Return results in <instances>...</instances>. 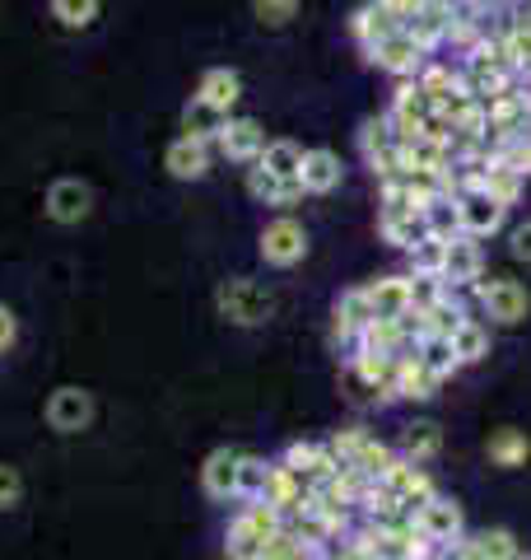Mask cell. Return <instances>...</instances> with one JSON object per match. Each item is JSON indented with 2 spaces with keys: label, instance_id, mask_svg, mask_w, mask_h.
<instances>
[{
  "label": "cell",
  "instance_id": "15",
  "mask_svg": "<svg viewBox=\"0 0 531 560\" xmlns=\"http://www.w3.org/2000/svg\"><path fill=\"white\" fill-rule=\"evenodd\" d=\"M434 113H438V108H434V98L420 90V80H397L392 108H387V117H392L397 136H415Z\"/></svg>",
  "mask_w": 531,
  "mask_h": 560
},
{
  "label": "cell",
  "instance_id": "16",
  "mask_svg": "<svg viewBox=\"0 0 531 560\" xmlns=\"http://www.w3.org/2000/svg\"><path fill=\"white\" fill-rule=\"evenodd\" d=\"M238 463H243V448H215L201 467V490L215 504H234L238 500Z\"/></svg>",
  "mask_w": 531,
  "mask_h": 560
},
{
  "label": "cell",
  "instance_id": "35",
  "mask_svg": "<svg viewBox=\"0 0 531 560\" xmlns=\"http://www.w3.org/2000/svg\"><path fill=\"white\" fill-rule=\"evenodd\" d=\"M522 187H527V178L518 168H508V164H499V160H489V168H485V183H481V191L489 201H499V206H518L522 201Z\"/></svg>",
  "mask_w": 531,
  "mask_h": 560
},
{
  "label": "cell",
  "instance_id": "23",
  "mask_svg": "<svg viewBox=\"0 0 531 560\" xmlns=\"http://www.w3.org/2000/svg\"><path fill=\"white\" fill-rule=\"evenodd\" d=\"M364 290L374 304V318H405L411 313V276H378Z\"/></svg>",
  "mask_w": 531,
  "mask_h": 560
},
{
  "label": "cell",
  "instance_id": "44",
  "mask_svg": "<svg viewBox=\"0 0 531 560\" xmlns=\"http://www.w3.org/2000/svg\"><path fill=\"white\" fill-rule=\"evenodd\" d=\"M252 14L261 28H285L298 14V0H252Z\"/></svg>",
  "mask_w": 531,
  "mask_h": 560
},
{
  "label": "cell",
  "instance_id": "40",
  "mask_svg": "<svg viewBox=\"0 0 531 560\" xmlns=\"http://www.w3.org/2000/svg\"><path fill=\"white\" fill-rule=\"evenodd\" d=\"M424 230L434 238H462V206H457V197H438L424 210Z\"/></svg>",
  "mask_w": 531,
  "mask_h": 560
},
{
  "label": "cell",
  "instance_id": "22",
  "mask_svg": "<svg viewBox=\"0 0 531 560\" xmlns=\"http://www.w3.org/2000/svg\"><path fill=\"white\" fill-rule=\"evenodd\" d=\"M462 206V234L467 238H494L508 224V206L489 201L485 191H471V197H457Z\"/></svg>",
  "mask_w": 531,
  "mask_h": 560
},
{
  "label": "cell",
  "instance_id": "7",
  "mask_svg": "<svg viewBox=\"0 0 531 560\" xmlns=\"http://www.w3.org/2000/svg\"><path fill=\"white\" fill-rule=\"evenodd\" d=\"M429 57H434V51H429V47H420L405 28H397L392 38H382L374 51H368V61H374L382 75H392V80H415Z\"/></svg>",
  "mask_w": 531,
  "mask_h": 560
},
{
  "label": "cell",
  "instance_id": "43",
  "mask_svg": "<svg viewBox=\"0 0 531 560\" xmlns=\"http://www.w3.org/2000/svg\"><path fill=\"white\" fill-rule=\"evenodd\" d=\"M261 486H266V458H257V453H243V463H238V504L257 500Z\"/></svg>",
  "mask_w": 531,
  "mask_h": 560
},
{
  "label": "cell",
  "instance_id": "54",
  "mask_svg": "<svg viewBox=\"0 0 531 560\" xmlns=\"http://www.w3.org/2000/svg\"><path fill=\"white\" fill-rule=\"evenodd\" d=\"M522 24H527V28H531V10H522Z\"/></svg>",
  "mask_w": 531,
  "mask_h": 560
},
{
  "label": "cell",
  "instance_id": "46",
  "mask_svg": "<svg viewBox=\"0 0 531 560\" xmlns=\"http://www.w3.org/2000/svg\"><path fill=\"white\" fill-rule=\"evenodd\" d=\"M341 388H345V397L354 401V407H382L378 393L368 388V378H364L359 370H354V364H345V370H341Z\"/></svg>",
  "mask_w": 531,
  "mask_h": 560
},
{
  "label": "cell",
  "instance_id": "52",
  "mask_svg": "<svg viewBox=\"0 0 531 560\" xmlns=\"http://www.w3.org/2000/svg\"><path fill=\"white\" fill-rule=\"evenodd\" d=\"M298 560H331V551L327 547H304V556H298Z\"/></svg>",
  "mask_w": 531,
  "mask_h": 560
},
{
  "label": "cell",
  "instance_id": "9",
  "mask_svg": "<svg viewBox=\"0 0 531 560\" xmlns=\"http://www.w3.org/2000/svg\"><path fill=\"white\" fill-rule=\"evenodd\" d=\"M43 416H47V425L57 430V434H80V430L94 425V393H84V388H75V383H66V388H57V393L47 397Z\"/></svg>",
  "mask_w": 531,
  "mask_h": 560
},
{
  "label": "cell",
  "instance_id": "50",
  "mask_svg": "<svg viewBox=\"0 0 531 560\" xmlns=\"http://www.w3.org/2000/svg\"><path fill=\"white\" fill-rule=\"evenodd\" d=\"M434 560H475V556H471V541L457 537V541H442V547L434 551Z\"/></svg>",
  "mask_w": 531,
  "mask_h": 560
},
{
  "label": "cell",
  "instance_id": "21",
  "mask_svg": "<svg viewBox=\"0 0 531 560\" xmlns=\"http://www.w3.org/2000/svg\"><path fill=\"white\" fill-rule=\"evenodd\" d=\"M298 183H304L308 197H331L335 187L345 183V164L335 150H304V173H298Z\"/></svg>",
  "mask_w": 531,
  "mask_h": 560
},
{
  "label": "cell",
  "instance_id": "45",
  "mask_svg": "<svg viewBox=\"0 0 531 560\" xmlns=\"http://www.w3.org/2000/svg\"><path fill=\"white\" fill-rule=\"evenodd\" d=\"M448 290H452V285H448L442 276H411V308H415V313L429 308V304H438Z\"/></svg>",
  "mask_w": 531,
  "mask_h": 560
},
{
  "label": "cell",
  "instance_id": "17",
  "mask_svg": "<svg viewBox=\"0 0 531 560\" xmlns=\"http://www.w3.org/2000/svg\"><path fill=\"white\" fill-rule=\"evenodd\" d=\"M415 523H420L424 533H429L434 547H442V541H457V537H467V510H462V504H457L452 495H442V490H438V495H434V500L415 514Z\"/></svg>",
  "mask_w": 531,
  "mask_h": 560
},
{
  "label": "cell",
  "instance_id": "51",
  "mask_svg": "<svg viewBox=\"0 0 531 560\" xmlns=\"http://www.w3.org/2000/svg\"><path fill=\"white\" fill-rule=\"evenodd\" d=\"M14 337H20V323H14V313L0 304V355H5V350L14 346Z\"/></svg>",
  "mask_w": 531,
  "mask_h": 560
},
{
  "label": "cell",
  "instance_id": "4",
  "mask_svg": "<svg viewBox=\"0 0 531 560\" xmlns=\"http://www.w3.org/2000/svg\"><path fill=\"white\" fill-rule=\"evenodd\" d=\"M485 113H489V145H504V140H518L531 131V98H527V84L512 80L508 90H499L494 98H485Z\"/></svg>",
  "mask_w": 531,
  "mask_h": 560
},
{
  "label": "cell",
  "instance_id": "6",
  "mask_svg": "<svg viewBox=\"0 0 531 560\" xmlns=\"http://www.w3.org/2000/svg\"><path fill=\"white\" fill-rule=\"evenodd\" d=\"M308 257V230L298 224L294 215H275L271 224L261 230V261L275 271H290Z\"/></svg>",
  "mask_w": 531,
  "mask_h": 560
},
{
  "label": "cell",
  "instance_id": "19",
  "mask_svg": "<svg viewBox=\"0 0 531 560\" xmlns=\"http://www.w3.org/2000/svg\"><path fill=\"white\" fill-rule=\"evenodd\" d=\"M247 197H252L257 206L285 210V206L304 201L308 191H304V183H298V178H275V173H266L261 164H247Z\"/></svg>",
  "mask_w": 531,
  "mask_h": 560
},
{
  "label": "cell",
  "instance_id": "33",
  "mask_svg": "<svg viewBox=\"0 0 531 560\" xmlns=\"http://www.w3.org/2000/svg\"><path fill=\"white\" fill-rule=\"evenodd\" d=\"M266 173H275V178H298L304 173V145L298 140H266V150H261V160H257Z\"/></svg>",
  "mask_w": 531,
  "mask_h": 560
},
{
  "label": "cell",
  "instance_id": "32",
  "mask_svg": "<svg viewBox=\"0 0 531 560\" xmlns=\"http://www.w3.org/2000/svg\"><path fill=\"white\" fill-rule=\"evenodd\" d=\"M415 355L424 360V370H429L438 383H448L452 374H462V360H457V350L448 337H420L415 341Z\"/></svg>",
  "mask_w": 531,
  "mask_h": 560
},
{
  "label": "cell",
  "instance_id": "20",
  "mask_svg": "<svg viewBox=\"0 0 531 560\" xmlns=\"http://www.w3.org/2000/svg\"><path fill=\"white\" fill-rule=\"evenodd\" d=\"M462 294H467V290H448L438 304L420 308V313L411 308V318H415V331H420V337H452V331L462 327V318L471 313Z\"/></svg>",
  "mask_w": 531,
  "mask_h": 560
},
{
  "label": "cell",
  "instance_id": "13",
  "mask_svg": "<svg viewBox=\"0 0 531 560\" xmlns=\"http://www.w3.org/2000/svg\"><path fill=\"white\" fill-rule=\"evenodd\" d=\"M452 5H457V0H420L415 14L405 20V33H411V38H415L420 47H429V51L448 47V33H452Z\"/></svg>",
  "mask_w": 531,
  "mask_h": 560
},
{
  "label": "cell",
  "instance_id": "30",
  "mask_svg": "<svg viewBox=\"0 0 531 560\" xmlns=\"http://www.w3.org/2000/svg\"><path fill=\"white\" fill-rule=\"evenodd\" d=\"M397 453H401V458H411V463H434L438 453H442V430H438V420H415V425H405Z\"/></svg>",
  "mask_w": 531,
  "mask_h": 560
},
{
  "label": "cell",
  "instance_id": "14",
  "mask_svg": "<svg viewBox=\"0 0 531 560\" xmlns=\"http://www.w3.org/2000/svg\"><path fill=\"white\" fill-rule=\"evenodd\" d=\"M94 210V187L80 178H57L47 187V220L51 224H80Z\"/></svg>",
  "mask_w": 531,
  "mask_h": 560
},
{
  "label": "cell",
  "instance_id": "10",
  "mask_svg": "<svg viewBox=\"0 0 531 560\" xmlns=\"http://www.w3.org/2000/svg\"><path fill=\"white\" fill-rule=\"evenodd\" d=\"M266 150V131L257 117H228L224 131L215 136V154H224L228 164H257Z\"/></svg>",
  "mask_w": 531,
  "mask_h": 560
},
{
  "label": "cell",
  "instance_id": "31",
  "mask_svg": "<svg viewBox=\"0 0 531 560\" xmlns=\"http://www.w3.org/2000/svg\"><path fill=\"white\" fill-rule=\"evenodd\" d=\"M448 341H452V350H457V360H462V370H467V364H481V360L489 355V323L475 318V313H467L462 327H457Z\"/></svg>",
  "mask_w": 531,
  "mask_h": 560
},
{
  "label": "cell",
  "instance_id": "12",
  "mask_svg": "<svg viewBox=\"0 0 531 560\" xmlns=\"http://www.w3.org/2000/svg\"><path fill=\"white\" fill-rule=\"evenodd\" d=\"M164 168L173 173L177 183H201L210 168H215V145L210 140H191V136H177L173 145L164 150Z\"/></svg>",
  "mask_w": 531,
  "mask_h": 560
},
{
  "label": "cell",
  "instance_id": "36",
  "mask_svg": "<svg viewBox=\"0 0 531 560\" xmlns=\"http://www.w3.org/2000/svg\"><path fill=\"white\" fill-rule=\"evenodd\" d=\"M485 453H489V463H494V467H522V463L531 458V440H527L522 430L504 425V430H494V434H489Z\"/></svg>",
  "mask_w": 531,
  "mask_h": 560
},
{
  "label": "cell",
  "instance_id": "48",
  "mask_svg": "<svg viewBox=\"0 0 531 560\" xmlns=\"http://www.w3.org/2000/svg\"><path fill=\"white\" fill-rule=\"evenodd\" d=\"M304 547H308V541H298L290 528H280L271 541H266V556L261 560H298V556H304Z\"/></svg>",
  "mask_w": 531,
  "mask_h": 560
},
{
  "label": "cell",
  "instance_id": "11",
  "mask_svg": "<svg viewBox=\"0 0 531 560\" xmlns=\"http://www.w3.org/2000/svg\"><path fill=\"white\" fill-rule=\"evenodd\" d=\"M401 28V14L387 5V0H368V5H359L350 14V38H354V47L364 51H374L382 38H392V33Z\"/></svg>",
  "mask_w": 531,
  "mask_h": 560
},
{
  "label": "cell",
  "instance_id": "29",
  "mask_svg": "<svg viewBox=\"0 0 531 560\" xmlns=\"http://www.w3.org/2000/svg\"><path fill=\"white\" fill-rule=\"evenodd\" d=\"M424 234L429 230H424V215H415V210H378V238L392 243V248L411 253Z\"/></svg>",
  "mask_w": 531,
  "mask_h": 560
},
{
  "label": "cell",
  "instance_id": "34",
  "mask_svg": "<svg viewBox=\"0 0 531 560\" xmlns=\"http://www.w3.org/2000/svg\"><path fill=\"white\" fill-rule=\"evenodd\" d=\"M224 113L220 108H210L205 98H197L191 94V103L182 108V136H191V140H210V145H215V136L224 131Z\"/></svg>",
  "mask_w": 531,
  "mask_h": 560
},
{
  "label": "cell",
  "instance_id": "39",
  "mask_svg": "<svg viewBox=\"0 0 531 560\" xmlns=\"http://www.w3.org/2000/svg\"><path fill=\"white\" fill-rule=\"evenodd\" d=\"M448 243L452 238H434V234H424L411 253H405V276H442V261H448Z\"/></svg>",
  "mask_w": 531,
  "mask_h": 560
},
{
  "label": "cell",
  "instance_id": "37",
  "mask_svg": "<svg viewBox=\"0 0 531 560\" xmlns=\"http://www.w3.org/2000/svg\"><path fill=\"white\" fill-rule=\"evenodd\" d=\"M266 541H271V537H261L252 523H243L234 514V518H228V533H224V556L228 560H261L266 556Z\"/></svg>",
  "mask_w": 531,
  "mask_h": 560
},
{
  "label": "cell",
  "instance_id": "3",
  "mask_svg": "<svg viewBox=\"0 0 531 560\" xmlns=\"http://www.w3.org/2000/svg\"><path fill=\"white\" fill-rule=\"evenodd\" d=\"M471 294H475L481 318L494 327H518L531 313V294H527L522 280H512V276H481L471 285Z\"/></svg>",
  "mask_w": 531,
  "mask_h": 560
},
{
  "label": "cell",
  "instance_id": "28",
  "mask_svg": "<svg viewBox=\"0 0 531 560\" xmlns=\"http://www.w3.org/2000/svg\"><path fill=\"white\" fill-rule=\"evenodd\" d=\"M442 383L424 370V360L415 355H397V401H429Z\"/></svg>",
  "mask_w": 531,
  "mask_h": 560
},
{
  "label": "cell",
  "instance_id": "5",
  "mask_svg": "<svg viewBox=\"0 0 531 560\" xmlns=\"http://www.w3.org/2000/svg\"><path fill=\"white\" fill-rule=\"evenodd\" d=\"M374 323V304H368V290L354 285V290H341V300L331 308V346L341 350L350 360L354 350H359V331Z\"/></svg>",
  "mask_w": 531,
  "mask_h": 560
},
{
  "label": "cell",
  "instance_id": "41",
  "mask_svg": "<svg viewBox=\"0 0 531 560\" xmlns=\"http://www.w3.org/2000/svg\"><path fill=\"white\" fill-rule=\"evenodd\" d=\"M397 140H401V136H397V127H392V117H387V113H382V117H368L364 127H359V154H364V164L378 160L382 150H392Z\"/></svg>",
  "mask_w": 531,
  "mask_h": 560
},
{
  "label": "cell",
  "instance_id": "49",
  "mask_svg": "<svg viewBox=\"0 0 531 560\" xmlns=\"http://www.w3.org/2000/svg\"><path fill=\"white\" fill-rule=\"evenodd\" d=\"M508 253H512V261H531V220L512 224V234H508Z\"/></svg>",
  "mask_w": 531,
  "mask_h": 560
},
{
  "label": "cell",
  "instance_id": "38",
  "mask_svg": "<svg viewBox=\"0 0 531 560\" xmlns=\"http://www.w3.org/2000/svg\"><path fill=\"white\" fill-rule=\"evenodd\" d=\"M471 541V556L475 560H518V537H512L508 528H481V533H467Z\"/></svg>",
  "mask_w": 531,
  "mask_h": 560
},
{
  "label": "cell",
  "instance_id": "47",
  "mask_svg": "<svg viewBox=\"0 0 531 560\" xmlns=\"http://www.w3.org/2000/svg\"><path fill=\"white\" fill-rule=\"evenodd\" d=\"M20 500H24V477H20V467L0 463V514H10Z\"/></svg>",
  "mask_w": 531,
  "mask_h": 560
},
{
  "label": "cell",
  "instance_id": "1",
  "mask_svg": "<svg viewBox=\"0 0 531 560\" xmlns=\"http://www.w3.org/2000/svg\"><path fill=\"white\" fill-rule=\"evenodd\" d=\"M215 308H220V318H228L234 327H266L275 318V294L252 276H234V280H220Z\"/></svg>",
  "mask_w": 531,
  "mask_h": 560
},
{
  "label": "cell",
  "instance_id": "24",
  "mask_svg": "<svg viewBox=\"0 0 531 560\" xmlns=\"http://www.w3.org/2000/svg\"><path fill=\"white\" fill-rule=\"evenodd\" d=\"M197 98H205L210 108H220L224 117H234L238 98H243V75L228 70V66H210L201 75V84H197Z\"/></svg>",
  "mask_w": 531,
  "mask_h": 560
},
{
  "label": "cell",
  "instance_id": "42",
  "mask_svg": "<svg viewBox=\"0 0 531 560\" xmlns=\"http://www.w3.org/2000/svg\"><path fill=\"white\" fill-rule=\"evenodd\" d=\"M103 14V0H51V20L61 28H88Z\"/></svg>",
  "mask_w": 531,
  "mask_h": 560
},
{
  "label": "cell",
  "instance_id": "8",
  "mask_svg": "<svg viewBox=\"0 0 531 560\" xmlns=\"http://www.w3.org/2000/svg\"><path fill=\"white\" fill-rule=\"evenodd\" d=\"M378 486L387 490V495H397L411 514H420L424 504L438 495V486H434V477H429V467H424V463H411V458H397L392 471H387Z\"/></svg>",
  "mask_w": 531,
  "mask_h": 560
},
{
  "label": "cell",
  "instance_id": "26",
  "mask_svg": "<svg viewBox=\"0 0 531 560\" xmlns=\"http://www.w3.org/2000/svg\"><path fill=\"white\" fill-rule=\"evenodd\" d=\"M285 463L294 467V471H304V477L312 481V486H322L327 477H335V453L327 448V444H312V440H298V444H290L285 448Z\"/></svg>",
  "mask_w": 531,
  "mask_h": 560
},
{
  "label": "cell",
  "instance_id": "25",
  "mask_svg": "<svg viewBox=\"0 0 531 560\" xmlns=\"http://www.w3.org/2000/svg\"><path fill=\"white\" fill-rule=\"evenodd\" d=\"M345 364H354V370L368 378V388L378 393L382 407H387V401H397V355H378V350H354Z\"/></svg>",
  "mask_w": 531,
  "mask_h": 560
},
{
  "label": "cell",
  "instance_id": "18",
  "mask_svg": "<svg viewBox=\"0 0 531 560\" xmlns=\"http://www.w3.org/2000/svg\"><path fill=\"white\" fill-rule=\"evenodd\" d=\"M485 276V248L481 238H452L448 243V261H442V280H448L452 290H471L475 280Z\"/></svg>",
  "mask_w": 531,
  "mask_h": 560
},
{
  "label": "cell",
  "instance_id": "53",
  "mask_svg": "<svg viewBox=\"0 0 531 560\" xmlns=\"http://www.w3.org/2000/svg\"><path fill=\"white\" fill-rule=\"evenodd\" d=\"M341 551H345L350 560H378V556H368V551H350V547H341Z\"/></svg>",
  "mask_w": 531,
  "mask_h": 560
},
{
  "label": "cell",
  "instance_id": "55",
  "mask_svg": "<svg viewBox=\"0 0 531 560\" xmlns=\"http://www.w3.org/2000/svg\"><path fill=\"white\" fill-rule=\"evenodd\" d=\"M518 560H531V551H518Z\"/></svg>",
  "mask_w": 531,
  "mask_h": 560
},
{
  "label": "cell",
  "instance_id": "2",
  "mask_svg": "<svg viewBox=\"0 0 531 560\" xmlns=\"http://www.w3.org/2000/svg\"><path fill=\"white\" fill-rule=\"evenodd\" d=\"M327 448L335 453V463L359 467L364 477H374V481H382L387 471H392V463L401 458V453H397L392 444H382L378 434H368L364 425H345V430H335L331 440H327Z\"/></svg>",
  "mask_w": 531,
  "mask_h": 560
},
{
  "label": "cell",
  "instance_id": "27",
  "mask_svg": "<svg viewBox=\"0 0 531 560\" xmlns=\"http://www.w3.org/2000/svg\"><path fill=\"white\" fill-rule=\"evenodd\" d=\"M420 90L434 98V108H442V103H452V98H462L467 90H462V70H457V61H424V70H420Z\"/></svg>",
  "mask_w": 531,
  "mask_h": 560
}]
</instances>
